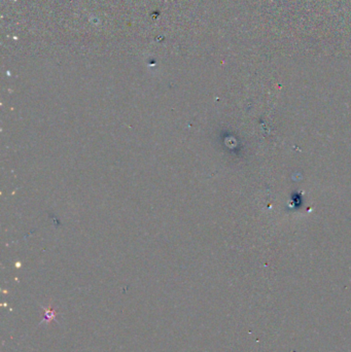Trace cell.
Returning a JSON list of instances; mask_svg holds the SVG:
<instances>
[{
	"mask_svg": "<svg viewBox=\"0 0 351 352\" xmlns=\"http://www.w3.org/2000/svg\"><path fill=\"white\" fill-rule=\"evenodd\" d=\"M55 317V313L52 311V309H50V311H47L46 313V319H52Z\"/></svg>",
	"mask_w": 351,
	"mask_h": 352,
	"instance_id": "obj_1",
	"label": "cell"
}]
</instances>
